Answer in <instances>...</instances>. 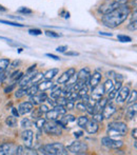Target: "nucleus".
Returning <instances> with one entry per match:
<instances>
[{"instance_id": "f257e3e1", "label": "nucleus", "mask_w": 137, "mask_h": 155, "mask_svg": "<svg viewBox=\"0 0 137 155\" xmlns=\"http://www.w3.org/2000/svg\"><path fill=\"white\" fill-rule=\"evenodd\" d=\"M131 13V8L127 4H122L113 12L106 14L103 16V23L106 28L110 29H115L118 25H120L126 19L129 17Z\"/></svg>"}, {"instance_id": "f03ea898", "label": "nucleus", "mask_w": 137, "mask_h": 155, "mask_svg": "<svg viewBox=\"0 0 137 155\" xmlns=\"http://www.w3.org/2000/svg\"><path fill=\"white\" fill-rule=\"evenodd\" d=\"M38 153L45 154V155H66L68 154V149L64 147L62 143H47L42 147L39 148Z\"/></svg>"}, {"instance_id": "7ed1b4c3", "label": "nucleus", "mask_w": 137, "mask_h": 155, "mask_svg": "<svg viewBox=\"0 0 137 155\" xmlns=\"http://www.w3.org/2000/svg\"><path fill=\"white\" fill-rule=\"evenodd\" d=\"M128 132V127L125 123L114 121L108 124V134L110 137L125 136Z\"/></svg>"}, {"instance_id": "20e7f679", "label": "nucleus", "mask_w": 137, "mask_h": 155, "mask_svg": "<svg viewBox=\"0 0 137 155\" xmlns=\"http://www.w3.org/2000/svg\"><path fill=\"white\" fill-rule=\"evenodd\" d=\"M122 4L123 1H120V0H106L104 3H103L99 6L98 12L103 15L109 14V13L113 12V11L116 10L117 8H119Z\"/></svg>"}, {"instance_id": "39448f33", "label": "nucleus", "mask_w": 137, "mask_h": 155, "mask_svg": "<svg viewBox=\"0 0 137 155\" xmlns=\"http://www.w3.org/2000/svg\"><path fill=\"white\" fill-rule=\"evenodd\" d=\"M66 112H67V109L64 106L57 104L56 107H54L53 110L47 111L45 113V116H47V119H49V120H57L61 116H64L66 114Z\"/></svg>"}, {"instance_id": "423d86ee", "label": "nucleus", "mask_w": 137, "mask_h": 155, "mask_svg": "<svg viewBox=\"0 0 137 155\" xmlns=\"http://www.w3.org/2000/svg\"><path fill=\"white\" fill-rule=\"evenodd\" d=\"M67 149L72 154H84L88 151V145L86 143H83V141L76 140L74 143H72L71 145H69Z\"/></svg>"}, {"instance_id": "0eeeda50", "label": "nucleus", "mask_w": 137, "mask_h": 155, "mask_svg": "<svg viewBox=\"0 0 137 155\" xmlns=\"http://www.w3.org/2000/svg\"><path fill=\"white\" fill-rule=\"evenodd\" d=\"M43 130L47 133V134L52 135H61L62 134V127L59 126L56 120L47 121L43 127Z\"/></svg>"}, {"instance_id": "6e6552de", "label": "nucleus", "mask_w": 137, "mask_h": 155, "mask_svg": "<svg viewBox=\"0 0 137 155\" xmlns=\"http://www.w3.org/2000/svg\"><path fill=\"white\" fill-rule=\"evenodd\" d=\"M101 145L110 149H118L123 145V143L121 140H116L110 136H106L101 138Z\"/></svg>"}, {"instance_id": "1a4fd4ad", "label": "nucleus", "mask_w": 137, "mask_h": 155, "mask_svg": "<svg viewBox=\"0 0 137 155\" xmlns=\"http://www.w3.org/2000/svg\"><path fill=\"white\" fill-rule=\"evenodd\" d=\"M17 147L14 143H4L0 146V155H16Z\"/></svg>"}, {"instance_id": "9d476101", "label": "nucleus", "mask_w": 137, "mask_h": 155, "mask_svg": "<svg viewBox=\"0 0 137 155\" xmlns=\"http://www.w3.org/2000/svg\"><path fill=\"white\" fill-rule=\"evenodd\" d=\"M21 138H22L23 143H24L25 147L32 148V146H33V138H34L33 131H31V130L23 131L22 134H21Z\"/></svg>"}, {"instance_id": "9b49d317", "label": "nucleus", "mask_w": 137, "mask_h": 155, "mask_svg": "<svg viewBox=\"0 0 137 155\" xmlns=\"http://www.w3.org/2000/svg\"><path fill=\"white\" fill-rule=\"evenodd\" d=\"M116 111H117L116 106H115L114 104H112V102H108V104H106V107L103 108V112H101V113H103L104 118L110 119L111 117H112L113 115L116 113Z\"/></svg>"}, {"instance_id": "f8f14e48", "label": "nucleus", "mask_w": 137, "mask_h": 155, "mask_svg": "<svg viewBox=\"0 0 137 155\" xmlns=\"http://www.w3.org/2000/svg\"><path fill=\"white\" fill-rule=\"evenodd\" d=\"M17 110H18V112L20 115H25L34 110V104L32 101L21 102V104L18 106V109H17Z\"/></svg>"}, {"instance_id": "ddd939ff", "label": "nucleus", "mask_w": 137, "mask_h": 155, "mask_svg": "<svg viewBox=\"0 0 137 155\" xmlns=\"http://www.w3.org/2000/svg\"><path fill=\"white\" fill-rule=\"evenodd\" d=\"M130 95V89L129 87H121L118 91V95L116 96L117 102H125L127 101L128 97Z\"/></svg>"}, {"instance_id": "4468645a", "label": "nucleus", "mask_w": 137, "mask_h": 155, "mask_svg": "<svg viewBox=\"0 0 137 155\" xmlns=\"http://www.w3.org/2000/svg\"><path fill=\"white\" fill-rule=\"evenodd\" d=\"M100 80H101V73H99V72L96 71L90 76V78H89V84H90L91 88L94 89L98 86Z\"/></svg>"}, {"instance_id": "2eb2a0df", "label": "nucleus", "mask_w": 137, "mask_h": 155, "mask_svg": "<svg viewBox=\"0 0 137 155\" xmlns=\"http://www.w3.org/2000/svg\"><path fill=\"white\" fill-rule=\"evenodd\" d=\"M91 76V72H90V69L88 68H84V69H81L77 74V80L79 81H82V82H89V78Z\"/></svg>"}, {"instance_id": "dca6fc26", "label": "nucleus", "mask_w": 137, "mask_h": 155, "mask_svg": "<svg viewBox=\"0 0 137 155\" xmlns=\"http://www.w3.org/2000/svg\"><path fill=\"white\" fill-rule=\"evenodd\" d=\"M75 73H76L75 69H73V68H72V69H69L68 71L62 73V75L58 78V84H67V82L70 80V78H71Z\"/></svg>"}, {"instance_id": "f3484780", "label": "nucleus", "mask_w": 137, "mask_h": 155, "mask_svg": "<svg viewBox=\"0 0 137 155\" xmlns=\"http://www.w3.org/2000/svg\"><path fill=\"white\" fill-rule=\"evenodd\" d=\"M54 86V84L52 82V80L50 79H45V80H40V81L37 84V87H38V90L41 91V92H44V91L51 90L52 87Z\"/></svg>"}, {"instance_id": "a211bd4d", "label": "nucleus", "mask_w": 137, "mask_h": 155, "mask_svg": "<svg viewBox=\"0 0 137 155\" xmlns=\"http://www.w3.org/2000/svg\"><path fill=\"white\" fill-rule=\"evenodd\" d=\"M84 129H86V131L89 134H95V133H97V131H98V129H99L98 123L93 120V119L92 120H89L88 124L84 127Z\"/></svg>"}, {"instance_id": "6ab92c4d", "label": "nucleus", "mask_w": 137, "mask_h": 155, "mask_svg": "<svg viewBox=\"0 0 137 155\" xmlns=\"http://www.w3.org/2000/svg\"><path fill=\"white\" fill-rule=\"evenodd\" d=\"M137 116V104H133L127 109L126 111V119L131 120L134 117Z\"/></svg>"}, {"instance_id": "aec40b11", "label": "nucleus", "mask_w": 137, "mask_h": 155, "mask_svg": "<svg viewBox=\"0 0 137 155\" xmlns=\"http://www.w3.org/2000/svg\"><path fill=\"white\" fill-rule=\"evenodd\" d=\"M47 95L44 92L40 93L39 95L35 94V95L31 96V100L33 102V104H41L44 101H47Z\"/></svg>"}, {"instance_id": "412c9836", "label": "nucleus", "mask_w": 137, "mask_h": 155, "mask_svg": "<svg viewBox=\"0 0 137 155\" xmlns=\"http://www.w3.org/2000/svg\"><path fill=\"white\" fill-rule=\"evenodd\" d=\"M103 94H104L103 87H100L98 84V86H97L96 88L92 89V96H91V97H92L93 99H95L97 101V100H99L101 97H103Z\"/></svg>"}, {"instance_id": "4be33fe9", "label": "nucleus", "mask_w": 137, "mask_h": 155, "mask_svg": "<svg viewBox=\"0 0 137 155\" xmlns=\"http://www.w3.org/2000/svg\"><path fill=\"white\" fill-rule=\"evenodd\" d=\"M108 100L109 99H106V98H100L99 100H97L96 104H95V107H94V113L103 112V108L106 107V104H108Z\"/></svg>"}, {"instance_id": "5701e85b", "label": "nucleus", "mask_w": 137, "mask_h": 155, "mask_svg": "<svg viewBox=\"0 0 137 155\" xmlns=\"http://www.w3.org/2000/svg\"><path fill=\"white\" fill-rule=\"evenodd\" d=\"M58 73H59V70H58V69H51V70H49V71H47L44 74H43V77H44V79L52 80Z\"/></svg>"}, {"instance_id": "b1692460", "label": "nucleus", "mask_w": 137, "mask_h": 155, "mask_svg": "<svg viewBox=\"0 0 137 155\" xmlns=\"http://www.w3.org/2000/svg\"><path fill=\"white\" fill-rule=\"evenodd\" d=\"M67 99L70 100V101H73L75 102L76 100L79 99V95H78V92H75V91H71V92H69L68 94H67Z\"/></svg>"}, {"instance_id": "393cba45", "label": "nucleus", "mask_w": 137, "mask_h": 155, "mask_svg": "<svg viewBox=\"0 0 137 155\" xmlns=\"http://www.w3.org/2000/svg\"><path fill=\"white\" fill-rule=\"evenodd\" d=\"M103 91H104V93H109L111 90H112L113 88H114V84H113V81L111 79H108L106 82L103 84Z\"/></svg>"}, {"instance_id": "a878e982", "label": "nucleus", "mask_w": 137, "mask_h": 155, "mask_svg": "<svg viewBox=\"0 0 137 155\" xmlns=\"http://www.w3.org/2000/svg\"><path fill=\"white\" fill-rule=\"evenodd\" d=\"M88 121H89V117L86 116V115H83V116L78 117L77 124L80 127V128H84V127H86V124H88Z\"/></svg>"}, {"instance_id": "bb28decb", "label": "nucleus", "mask_w": 137, "mask_h": 155, "mask_svg": "<svg viewBox=\"0 0 137 155\" xmlns=\"http://www.w3.org/2000/svg\"><path fill=\"white\" fill-rule=\"evenodd\" d=\"M25 95H28V88H24V87H21L20 89H18V90L15 92L16 98H21Z\"/></svg>"}, {"instance_id": "cd10ccee", "label": "nucleus", "mask_w": 137, "mask_h": 155, "mask_svg": "<svg viewBox=\"0 0 137 155\" xmlns=\"http://www.w3.org/2000/svg\"><path fill=\"white\" fill-rule=\"evenodd\" d=\"M5 124H8V127H16L17 126V118L16 116L12 115V116H8V118L5 119Z\"/></svg>"}, {"instance_id": "c85d7f7f", "label": "nucleus", "mask_w": 137, "mask_h": 155, "mask_svg": "<svg viewBox=\"0 0 137 155\" xmlns=\"http://www.w3.org/2000/svg\"><path fill=\"white\" fill-rule=\"evenodd\" d=\"M11 64V61L6 58H3V59H0V72L6 71L8 67Z\"/></svg>"}, {"instance_id": "c756f323", "label": "nucleus", "mask_w": 137, "mask_h": 155, "mask_svg": "<svg viewBox=\"0 0 137 155\" xmlns=\"http://www.w3.org/2000/svg\"><path fill=\"white\" fill-rule=\"evenodd\" d=\"M22 76H23V74L21 73V72L16 71V72H14V73H13L12 75L10 76V78L15 82V84H16L17 81H20V79L22 78Z\"/></svg>"}, {"instance_id": "7c9ffc66", "label": "nucleus", "mask_w": 137, "mask_h": 155, "mask_svg": "<svg viewBox=\"0 0 137 155\" xmlns=\"http://www.w3.org/2000/svg\"><path fill=\"white\" fill-rule=\"evenodd\" d=\"M60 96H62V90L60 88L56 87L55 89H53V90H52V93H51V97L52 98H54V99H57V98L60 97Z\"/></svg>"}, {"instance_id": "2f4dec72", "label": "nucleus", "mask_w": 137, "mask_h": 155, "mask_svg": "<svg viewBox=\"0 0 137 155\" xmlns=\"http://www.w3.org/2000/svg\"><path fill=\"white\" fill-rule=\"evenodd\" d=\"M43 77V74H41V73H38V72H36L35 73V75L33 76V78L31 79V82L30 84H37L39 81L41 80V78Z\"/></svg>"}, {"instance_id": "473e14b6", "label": "nucleus", "mask_w": 137, "mask_h": 155, "mask_svg": "<svg viewBox=\"0 0 137 155\" xmlns=\"http://www.w3.org/2000/svg\"><path fill=\"white\" fill-rule=\"evenodd\" d=\"M135 100H137V91L134 90V91H132V92H130V95L127 99V102L128 104H132V102H134Z\"/></svg>"}, {"instance_id": "72a5a7b5", "label": "nucleus", "mask_w": 137, "mask_h": 155, "mask_svg": "<svg viewBox=\"0 0 137 155\" xmlns=\"http://www.w3.org/2000/svg\"><path fill=\"white\" fill-rule=\"evenodd\" d=\"M45 123H47V119L40 117V118H38V119H36V120H35V126H36L38 129H43Z\"/></svg>"}, {"instance_id": "f704fd0d", "label": "nucleus", "mask_w": 137, "mask_h": 155, "mask_svg": "<svg viewBox=\"0 0 137 155\" xmlns=\"http://www.w3.org/2000/svg\"><path fill=\"white\" fill-rule=\"evenodd\" d=\"M103 119H104V117L101 112H96L93 114V120L97 121V123H103Z\"/></svg>"}, {"instance_id": "c9c22d12", "label": "nucleus", "mask_w": 137, "mask_h": 155, "mask_svg": "<svg viewBox=\"0 0 137 155\" xmlns=\"http://www.w3.org/2000/svg\"><path fill=\"white\" fill-rule=\"evenodd\" d=\"M42 115H43V113L40 111V109H34V111H33V113H32V118L33 119H38V118H40V117H42Z\"/></svg>"}, {"instance_id": "e433bc0d", "label": "nucleus", "mask_w": 137, "mask_h": 155, "mask_svg": "<svg viewBox=\"0 0 137 155\" xmlns=\"http://www.w3.org/2000/svg\"><path fill=\"white\" fill-rule=\"evenodd\" d=\"M88 92H89L88 86L83 84V86L78 90V95H79V97H82V96H84V95H88Z\"/></svg>"}, {"instance_id": "4c0bfd02", "label": "nucleus", "mask_w": 137, "mask_h": 155, "mask_svg": "<svg viewBox=\"0 0 137 155\" xmlns=\"http://www.w3.org/2000/svg\"><path fill=\"white\" fill-rule=\"evenodd\" d=\"M0 23H3V25H12V27H18V28H23V25H19L17 22H12V21H8V20H3V19H0Z\"/></svg>"}, {"instance_id": "58836bf2", "label": "nucleus", "mask_w": 137, "mask_h": 155, "mask_svg": "<svg viewBox=\"0 0 137 155\" xmlns=\"http://www.w3.org/2000/svg\"><path fill=\"white\" fill-rule=\"evenodd\" d=\"M38 87H37V84H33V86L31 87V88L28 89V95L29 96H33L35 94H37L38 92Z\"/></svg>"}, {"instance_id": "ea45409f", "label": "nucleus", "mask_w": 137, "mask_h": 155, "mask_svg": "<svg viewBox=\"0 0 137 155\" xmlns=\"http://www.w3.org/2000/svg\"><path fill=\"white\" fill-rule=\"evenodd\" d=\"M20 124H21V127H22L23 129H25V128H29V127H31L32 124H33V123H32V120H30L29 118H23L22 120H21V123H20Z\"/></svg>"}, {"instance_id": "a19ab883", "label": "nucleus", "mask_w": 137, "mask_h": 155, "mask_svg": "<svg viewBox=\"0 0 137 155\" xmlns=\"http://www.w3.org/2000/svg\"><path fill=\"white\" fill-rule=\"evenodd\" d=\"M117 39H118L120 42H131L132 41L131 37L127 36V35H118V36H117Z\"/></svg>"}, {"instance_id": "79ce46f5", "label": "nucleus", "mask_w": 137, "mask_h": 155, "mask_svg": "<svg viewBox=\"0 0 137 155\" xmlns=\"http://www.w3.org/2000/svg\"><path fill=\"white\" fill-rule=\"evenodd\" d=\"M128 30H130V31H136L137 30V21L136 20H131V22L128 25Z\"/></svg>"}, {"instance_id": "37998d69", "label": "nucleus", "mask_w": 137, "mask_h": 155, "mask_svg": "<svg viewBox=\"0 0 137 155\" xmlns=\"http://www.w3.org/2000/svg\"><path fill=\"white\" fill-rule=\"evenodd\" d=\"M76 109H78V110H80V111H86V106L82 101H80V102H78V104H76Z\"/></svg>"}, {"instance_id": "c03bdc74", "label": "nucleus", "mask_w": 137, "mask_h": 155, "mask_svg": "<svg viewBox=\"0 0 137 155\" xmlns=\"http://www.w3.org/2000/svg\"><path fill=\"white\" fill-rule=\"evenodd\" d=\"M29 33L31 35H35V36H37V35H41L42 34V32H41V30L39 29H31L29 30Z\"/></svg>"}, {"instance_id": "a18cd8bd", "label": "nucleus", "mask_w": 137, "mask_h": 155, "mask_svg": "<svg viewBox=\"0 0 137 155\" xmlns=\"http://www.w3.org/2000/svg\"><path fill=\"white\" fill-rule=\"evenodd\" d=\"M18 13H21V14H32V10L30 8H21L18 10Z\"/></svg>"}, {"instance_id": "49530a36", "label": "nucleus", "mask_w": 137, "mask_h": 155, "mask_svg": "<svg viewBox=\"0 0 137 155\" xmlns=\"http://www.w3.org/2000/svg\"><path fill=\"white\" fill-rule=\"evenodd\" d=\"M6 78H8V72L6 71L0 72V82H3Z\"/></svg>"}, {"instance_id": "de8ad7c7", "label": "nucleus", "mask_w": 137, "mask_h": 155, "mask_svg": "<svg viewBox=\"0 0 137 155\" xmlns=\"http://www.w3.org/2000/svg\"><path fill=\"white\" fill-rule=\"evenodd\" d=\"M16 155H24V147L23 146H18L17 147Z\"/></svg>"}, {"instance_id": "09e8293b", "label": "nucleus", "mask_w": 137, "mask_h": 155, "mask_svg": "<svg viewBox=\"0 0 137 155\" xmlns=\"http://www.w3.org/2000/svg\"><path fill=\"white\" fill-rule=\"evenodd\" d=\"M39 109H40V111L43 113V114H45V113H47V111H50L49 107H47V104H40V107H39Z\"/></svg>"}, {"instance_id": "8fccbe9b", "label": "nucleus", "mask_w": 137, "mask_h": 155, "mask_svg": "<svg viewBox=\"0 0 137 155\" xmlns=\"http://www.w3.org/2000/svg\"><path fill=\"white\" fill-rule=\"evenodd\" d=\"M45 34H47V36L54 37V38H57V37L60 36L59 34H57V33H55V32H53V31H47V32H45Z\"/></svg>"}, {"instance_id": "3c124183", "label": "nucleus", "mask_w": 137, "mask_h": 155, "mask_svg": "<svg viewBox=\"0 0 137 155\" xmlns=\"http://www.w3.org/2000/svg\"><path fill=\"white\" fill-rule=\"evenodd\" d=\"M64 108L67 109V110H73L74 109V102L73 101H70L68 100V102L66 104V106H64Z\"/></svg>"}, {"instance_id": "603ef678", "label": "nucleus", "mask_w": 137, "mask_h": 155, "mask_svg": "<svg viewBox=\"0 0 137 155\" xmlns=\"http://www.w3.org/2000/svg\"><path fill=\"white\" fill-rule=\"evenodd\" d=\"M66 50H68V47H67V45H61V47H58L57 49H56V51L60 52V53H64Z\"/></svg>"}, {"instance_id": "864d4df0", "label": "nucleus", "mask_w": 137, "mask_h": 155, "mask_svg": "<svg viewBox=\"0 0 137 155\" xmlns=\"http://www.w3.org/2000/svg\"><path fill=\"white\" fill-rule=\"evenodd\" d=\"M15 86H16V84H15V82L13 84H11L10 87H8V88H5V90H4V92L5 93H10L11 91H13L15 89Z\"/></svg>"}, {"instance_id": "5fc2aeb1", "label": "nucleus", "mask_w": 137, "mask_h": 155, "mask_svg": "<svg viewBox=\"0 0 137 155\" xmlns=\"http://www.w3.org/2000/svg\"><path fill=\"white\" fill-rule=\"evenodd\" d=\"M131 20H136L137 21V8H135V11L133 12V14H132Z\"/></svg>"}, {"instance_id": "6e6d98bb", "label": "nucleus", "mask_w": 137, "mask_h": 155, "mask_svg": "<svg viewBox=\"0 0 137 155\" xmlns=\"http://www.w3.org/2000/svg\"><path fill=\"white\" fill-rule=\"evenodd\" d=\"M47 57H50V58H52V59H54V60H59L60 59L58 56L53 55V54H47Z\"/></svg>"}, {"instance_id": "4d7b16f0", "label": "nucleus", "mask_w": 137, "mask_h": 155, "mask_svg": "<svg viewBox=\"0 0 137 155\" xmlns=\"http://www.w3.org/2000/svg\"><path fill=\"white\" fill-rule=\"evenodd\" d=\"M82 134H83V133H82L81 131H78V132H75V133H74V136H75L76 138H79V137H81V136H82Z\"/></svg>"}, {"instance_id": "13d9d810", "label": "nucleus", "mask_w": 137, "mask_h": 155, "mask_svg": "<svg viewBox=\"0 0 137 155\" xmlns=\"http://www.w3.org/2000/svg\"><path fill=\"white\" fill-rule=\"evenodd\" d=\"M132 137L137 140V129H134V130H132Z\"/></svg>"}, {"instance_id": "bf43d9fd", "label": "nucleus", "mask_w": 137, "mask_h": 155, "mask_svg": "<svg viewBox=\"0 0 137 155\" xmlns=\"http://www.w3.org/2000/svg\"><path fill=\"white\" fill-rule=\"evenodd\" d=\"M12 113H13V115H14V116H16V117H18L19 115H20V114H19V112H18V110H16V109H14V108L12 109Z\"/></svg>"}, {"instance_id": "052dcab7", "label": "nucleus", "mask_w": 137, "mask_h": 155, "mask_svg": "<svg viewBox=\"0 0 137 155\" xmlns=\"http://www.w3.org/2000/svg\"><path fill=\"white\" fill-rule=\"evenodd\" d=\"M66 55H68V56H78L79 54L76 53V52H67Z\"/></svg>"}, {"instance_id": "680f3d73", "label": "nucleus", "mask_w": 137, "mask_h": 155, "mask_svg": "<svg viewBox=\"0 0 137 155\" xmlns=\"http://www.w3.org/2000/svg\"><path fill=\"white\" fill-rule=\"evenodd\" d=\"M35 68H36V64L31 65V68H29V69L27 70V72H33V71H35Z\"/></svg>"}, {"instance_id": "e2e57ef3", "label": "nucleus", "mask_w": 137, "mask_h": 155, "mask_svg": "<svg viewBox=\"0 0 137 155\" xmlns=\"http://www.w3.org/2000/svg\"><path fill=\"white\" fill-rule=\"evenodd\" d=\"M19 63H20V61H19V60H15V61L12 63V67L13 68H16V65H18Z\"/></svg>"}, {"instance_id": "0e129e2a", "label": "nucleus", "mask_w": 137, "mask_h": 155, "mask_svg": "<svg viewBox=\"0 0 137 155\" xmlns=\"http://www.w3.org/2000/svg\"><path fill=\"white\" fill-rule=\"evenodd\" d=\"M100 35H104V36H112V33H106V32H100Z\"/></svg>"}, {"instance_id": "69168bd1", "label": "nucleus", "mask_w": 137, "mask_h": 155, "mask_svg": "<svg viewBox=\"0 0 137 155\" xmlns=\"http://www.w3.org/2000/svg\"><path fill=\"white\" fill-rule=\"evenodd\" d=\"M5 11H6V8H4V6L0 5V12H5Z\"/></svg>"}, {"instance_id": "338daca9", "label": "nucleus", "mask_w": 137, "mask_h": 155, "mask_svg": "<svg viewBox=\"0 0 137 155\" xmlns=\"http://www.w3.org/2000/svg\"><path fill=\"white\" fill-rule=\"evenodd\" d=\"M134 146H135V148L137 149V141H135V143H134Z\"/></svg>"}, {"instance_id": "774afa93", "label": "nucleus", "mask_w": 137, "mask_h": 155, "mask_svg": "<svg viewBox=\"0 0 137 155\" xmlns=\"http://www.w3.org/2000/svg\"><path fill=\"white\" fill-rule=\"evenodd\" d=\"M120 1H126V0H120Z\"/></svg>"}]
</instances>
